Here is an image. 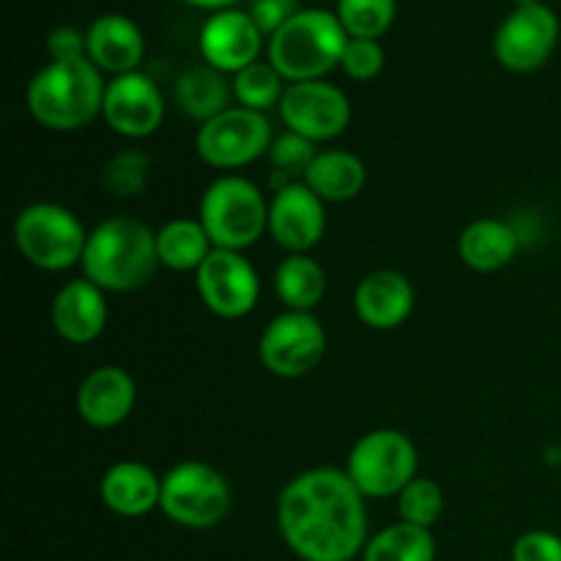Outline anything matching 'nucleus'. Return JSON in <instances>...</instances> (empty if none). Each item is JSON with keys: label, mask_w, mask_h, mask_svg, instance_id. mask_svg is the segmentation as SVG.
<instances>
[{"label": "nucleus", "mask_w": 561, "mask_h": 561, "mask_svg": "<svg viewBox=\"0 0 561 561\" xmlns=\"http://www.w3.org/2000/svg\"><path fill=\"white\" fill-rule=\"evenodd\" d=\"M305 184L327 206L329 203H348L365 190L367 168L362 157H356L348 148H329V151H318V157L312 159Z\"/></svg>", "instance_id": "nucleus-23"}, {"label": "nucleus", "mask_w": 561, "mask_h": 561, "mask_svg": "<svg viewBox=\"0 0 561 561\" xmlns=\"http://www.w3.org/2000/svg\"><path fill=\"white\" fill-rule=\"evenodd\" d=\"M263 31L255 25L250 11L225 9L208 16L197 36L203 64L214 66L222 75H239L241 69L261 60Z\"/></svg>", "instance_id": "nucleus-16"}, {"label": "nucleus", "mask_w": 561, "mask_h": 561, "mask_svg": "<svg viewBox=\"0 0 561 561\" xmlns=\"http://www.w3.org/2000/svg\"><path fill=\"white\" fill-rule=\"evenodd\" d=\"M230 85H233V99L241 107L268 113V110L279 107L288 82L283 80V75L268 60H255L252 66L241 69L239 75H233Z\"/></svg>", "instance_id": "nucleus-28"}, {"label": "nucleus", "mask_w": 561, "mask_h": 561, "mask_svg": "<svg viewBox=\"0 0 561 561\" xmlns=\"http://www.w3.org/2000/svg\"><path fill=\"white\" fill-rule=\"evenodd\" d=\"M88 60L102 75L118 77L140 71L146 58V36L126 14H102L88 25Z\"/></svg>", "instance_id": "nucleus-20"}, {"label": "nucleus", "mask_w": 561, "mask_h": 561, "mask_svg": "<svg viewBox=\"0 0 561 561\" xmlns=\"http://www.w3.org/2000/svg\"><path fill=\"white\" fill-rule=\"evenodd\" d=\"M91 230L71 208L60 203L38 201L22 208L11 228L16 252L33 268L58 274L80 266Z\"/></svg>", "instance_id": "nucleus-6"}, {"label": "nucleus", "mask_w": 561, "mask_h": 561, "mask_svg": "<svg viewBox=\"0 0 561 561\" xmlns=\"http://www.w3.org/2000/svg\"><path fill=\"white\" fill-rule=\"evenodd\" d=\"M77 414L93 431H113L124 425L137 405V383L129 370L102 365L88 373L77 387Z\"/></svg>", "instance_id": "nucleus-17"}, {"label": "nucleus", "mask_w": 561, "mask_h": 561, "mask_svg": "<svg viewBox=\"0 0 561 561\" xmlns=\"http://www.w3.org/2000/svg\"><path fill=\"white\" fill-rule=\"evenodd\" d=\"M337 20L351 38H381L398 16V0H337Z\"/></svg>", "instance_id": "nucleus-30"}, {"label": "nucleus", "mask_w": 561, "mask_h": 561, "mask_svg": "<svg viewBox=\"0 0 561 561\" xmlns=\"http://www.w3.org/2000/svg\"><path fill=\"white\" fill-rule=\"evenodd\" d=\"M181 3L192 5V9H206L211 11V14H217V11L236 9V3H241V0H181Z\"/></svg>", "instance_id": "nucleus-37"}, {"label": "nucleus", "mask_w": 561, "mask_h": 561, "mask_svg": "<svg viewBox=\"0 0 561 561\" xmlns=\"http://www.w3.org/2000/svg\"><path fill=\"white\" fill-rule=\"evenodd\" d=\"M327 233V203L305 184L294 181L268 201V236L288 255H310Z\"/></svg>", "instance_id": "nucleus-14"}, {"label": "nucleus", "mask_w": 561, "mask_h": 561, "mask_svg": "<svg viewBox=\"0 0 561 561\" xmlns=\"http://www.w3.org/2000/svg\"><path fill=\"white\" fill-rule=\"evenodd\" d=\"M316 157V142L296 135V131H285V135L274 137L272 148H268V164L274 170V179H279L277 190L285 184H294V181H305Z\"/></svg>", "instance_id": "nucleus-32"}, {"label": "nucleus", "mask_w": 561, "mask_h": 561, "mask_svg": "<svg viewBox=\"0 0 561 561\" xmlns=\"http://www.w3.org/2000/svg\"><path fill=\"white\" fill-rule=\"evenodd\" d=\"M195 288L206 310L222 321L247 318L261 299V277L244 252L217 247L195 272Z\"/></svg>", "instance_id": "nucleus-13"}, {"label": "nucleus", "mask_w": 561, "mask_h": 561, "mask_svg": "<svg viewBox=\"0 0 561 561\" xmlns=\"http://www.w3.org/2000/svg\"><path fill=\"white\" fill-rule=\"evenodd\" d=\"M197 219L217 250L244 252L268 233V201L255 181L222 173L203 192Z\"/></svg>", "instance_id": "nucleus-5"}, {"label": "nucleus", "mask_w": 561, "mask_h": 561, "mask_svg": "<svg viewBox=\"0 0 561 561\" xmlns=\"http://www.w3.org/2000/svg\"><path fill=\"white\" fill-rule=\"evenodd\" d=\"M214 252L201 219L175 217L157 230L159 266L170 272H197Z\"/></svg>", "instance_id": "nucleus-26"}, {"label": "nucleus", "mask_w": 561, "mask_h": 561, "mask_svg": "<svg viewBox=\"0 0 561 561\" xmlns=\"http://www.w3.org/2000/svg\"><path fill=\"white\" fill-rule=\"evenodd\" d=\"M513 561H561V535L548 529L524 531L513 542Z\"/></svg>", "instance_id": "nucleus-34"}, {"label": "nucleus", "mask_w": 561, "mask_h": 561, "mask_svg": "<svg viewBox=\"0 0 561 561\" xmlns=\"http://www.w3.org/2000/svg\"><path fill=\"white\" fill-rule=\"evenodd\" d=\"M272 142L274 129L268 115L233 104L217 118L201 124L195 135V151L208 168L233 173L261 157H268Z\"/></svg>", "instance_id": "nucleus-9"}, {"label": "nucleus", "mask_w": 561, "mask_h": 561, "mask_svg": "<svg viewBox=\"0 0 561 561\" xmlns=\"http://www.w3.org/2000/svg\"><path fill=\"white\" fill-rule=\"evenodd\" d=\"M99 499L118 518H146L162 502V477L142 460H118L102 474Z\"/></svg>", "instance_id": "nucleus-21"}, {"label": "nucleus", "mask_w": 561, "mask_h": 561, "mask_svg": "<svg viewBox=\"0 0 561 561\" xmlns=\"http://www.w3.org/2000/svg\"><path fill=\"white\" fill-rule=\"evenodd\" d=\"M327 329L316 312L283 310L257 340V356L272 376L294 381L316 370L327 356Z\"/></svg>", "instance_id": "nucleus-10"}, {"label": "nucleus", "mask_w": 561, "mask_h": 561, "mask_svg": "<svg viewBox=\"0 0 561 561\" xmlns=\"http://www.w3.org/2000/svg\"><path fill=\"white\" fill-rule=\"evenodd\" d=\"M153 157L142 148H124L115 157L107 159L102 170V186L110 195L121 197H140L146 192L148 179H151Z\"/></svg>", "instance_id": "nucleus-29"}, {"label": "nucleus", "mask_w": 561, "mask_h": 561, "mask_svg": "<svg viewBox=\"0 0 561 561\" xmlns=\"http://www.w3.org/2000/svg\"><path fill=\"white\" fill-rule=\"evenodd\" d=\"M102 118L126 140H146L162 126L164 96L146 71L110 77L104 91Z\"/></svg>", "instance_id": "nucleus-15"}, {"label": "nucleus", "mask_w": 561, "mask_h": 561, "mask_svg": "<svg viewBox=\"0 0 561 561\" xmlns=\"http://www.w3.org/2000/svg\"><path fill=\"white\" fill-rule=\"evenodd\" d=\"M104 91V75L88 58L49 60L27 82L25 104L44 129L80 131L102 115Z\"/></svg>", "instance_id": "nucleus-3"}, {"label": "nucleus", "mask_w": 561, "mask_h": 561, "mask_svg": "<svg viewBox=\"0 0 561 561\" xmlns=\"http://www.w3.org/2000/svg\"><path fill=\"white\" fill-rule=\"evenodd\" d=\"M416 307V290L403 272L376 268L365 274L354 290L356 318L373 332H392L403 327Z\"/></svg>", "instance_id": "nucleus-19"}, {"label": "nucleus", "mask_w": 561, "mask_h": 561, "mask_svg": "<svg viewBox=\"0 0 561 561\" xmlns=\"http://www.w3.org/2000/svg\"><path fill=\"white\" fill-rule=\"evenodd\" d=\"M49 60H80L88 58V36L75 25H58L47 36Z\"/></svg>", "instance_id": "nucleus-36"}, {"label": "nucleus", "mask_w": 561, "mask_h": 561, "mask_svg": "<svg viewBox=\"0 0 561 561\" xmlns=\"http://www.w3.org/2000/svg\"><path fill=\"white\" fill-rule=\"evenodd\" d=\"M285 129L307 137L310 142L337 140L351 124V99L329 80L288 82L279 102Z\"/></svg>", "instance_id": "nucleus-12"}, {"label": "nucleus", "mask_w": 561, "mask_h": 561, "mask_svg": "<svg viewBox=\"0 0 561 561\" xmlns=\"http://www.w3.org/2000/svg\"><path fill=\"white\" fill-rule=\"evenodd\" d=\"M277 529L301 561H354L367 531V499L345 469L316 466L279 491Z\"/></svg>", "instance_id": "nucleus-1"}, {"label": "nucleus", "mask_w": 561, "mask_h": 561, "mask_svg": "<svg viewBox=\"0 0 561 561\" xmlns=\"http://www.w3.org/2000/svg\"><path fill=\"white\" fill-rule=\"evenodd\" d=\"M250 16L261 27L263 36L277 33L299 9V0H250Z\"/></svg>", "instance_id": "nucleus-35"}, {"label": "nucleus", "mask_w": 561, "mask_h": 561, "mask_svg": "<svg viewBox=\"0 0 561 561\" xmlns=\"http://www.w3.org/2000/svg\"><path fill=\"white\" fill-rule=\"evenodd\" d=\"M175 104L186 118L206 124V121L217 118L228 107H233V85L222 71H217L208 64H195L184 69L175 80Z\"/></svg>", "instance_id": "nucleus-24"}, {"label": "nucleus", "mask_w": 561, "mask_h": 561, "mask_svg": "<svg viewBox=\"0 0 561 561\" xmlns=\"http://www.w3.org/2000/svg\"><path fill=\"white\" fill-rule=\"evenodd\" d=\"M274 294L285 310L312 312L329 290L327 268L310 255H285L274 268Z\"/></svg>", "instance_id": "nucleus-25"}, {"label": "nucleus", "mask_w": 561, "mask_h": 561, "mask_svg": "<svg viewBox=\"0 0 561 561\" xmlns=\"http://www.w3.org/2000/svg\"><path fill=\"white\" fill-rule=\"evenodd\" d=\"M345 471L365 499H398L420 477V449L394 427H376L356 438Z\"/></svg>", "instance_id": "nucleus-8"}, {"label": "nucleus", "mask_w": 561, "mask_h": 561, "mask_svg": "<svg viewBox=\"0 0 561 561\" xmlns=\"http://www.w3.org/2000/svg\"><path fill=\"white\" fill-rule=\"evenodd\" d=\"M398 513L405 524L433 529L444 513V491L431 477H416L398 493Z\"/></svg>", "instance_id": "nucleus-31"}, {"label": "nucleus", "mask_w": 561, "mask_h": 561, "mask_svg": "<svg viewBox=\"0 0 561 561\" xmlns=\"http://www.w3.org/2000/svg\"><path fill=\"white\" fill-rule=\"evenodd\" d=\"M383 64H387V55H383V47L376 38H348L343 60H340V69L351 80L370 82L381 75Z\"/></svg>", "instance_id": "nucleus-33"}, {"label": "nucleus", "mask_w": 561, "mask_h": 561, "mask_svg": "<svg viewBox=\"0 0 561 561\" xmlns=\"http://www.w3.org/2000/svg\"><path fill=\"white\" fill-rule=\"evenodd\" d=\"M436 537L433 529H422L414 524L383 526L381 531L367 540L362 561H436Z\"/></svg>", "instance_id": "nucleus-27"}, {"label": "nucleus", "mask_w": 561, "mask_h": 561, "mask_svg": "<svg viewBox=\"0 0 561 561\" xmlns=\"http://www.w3.org/2000/svg\"><path fill=\"white\" fill-rule=\"evenodd\" d=\"M230 507L233 488L228 477L206 460H181L162 477L159 510L181 529H214L228 518Z\"/></svg>", "instance_id": "nucleus-7"}, {"label": "nucleus", "mask_w": 561, "mask_h": 561, "mask_svg": "<svg viewBox=\"0 0 561 561\" xmlns=\"http://www.w3.org/2000/svg\"><path fill=\"white\" fill-rule=\"evenodd\" d=\"M49 321L55 334L71 345H88L107 329L110 307L107 294L88 277L69 279L60 285L49 305Z\"/></svg>", "instance_id": "nucleus-18"}, {"label": "nucleus", "mask_w": 561, "mask_h": 561, "mask_svg": "<svg viewBox=\"0 0 561 561\" xmlns=\"http://www.w3.org/2000/svg\"><path fill=\"white\" fill-rule=\"evenodd\" d=\"M520 250L518 230L496 217H480L460 230L458 255L469 268L480 274L502 272L515 261Z\"/></svg>", "instance_id": "nucleus-22"}, {"label": "nucleus", "mask_w": 561, "mask_h": 561, "mask_svg": "<svg viewBox=\"0 0 561 561\" xmlns=\"http://www.w3.org/2000/svg\"><path fill=\"white\" fill-rule=\"evenodd\" d=\"M542 3V0H515V5H537Z\"/></svg>", "instance_id": "nucleus-38"}, {"label": "nucleus", "mask_w": 561, "mask_h": 561, "mask_svg": "<svg viewBox=\"0 0 561 561\" xmlns=\"http://www.w3.org/2000/svg\"><path fill=\"white\" fill-rule=\"evenodd\" d=\"M82 277L104 294H135L159 268L157 233L142 219L115 214L91 230L82 255Z\"/></svg>", "instance_id": "nucleus-2"}, {"label": "nucleus", "mask_w": 561, "mask_h": 561, "mask_svg": "<svg viewBox=\"0 0 561 561\" xmlns=\"http://www.w3.org/2000/svg\"><path fill=\"white\" fill-rule=\"evenodd\" d=\"M559 16L548 3L515 5L493 33V55L515 75H529L551 60L559 44Z\"/></svg>", "instance_id": "nucleus-11"}, {"label": "nucleus", "mask_w": 561, "mask_h": 561, "mask_svg": "<svg viewBox=\"0 0 561 561\" xmlns=\"http://www.w3.org/2000/svg\"><path fill=\"white\" fill-rule=\"evenodd\" d=\"M348 38L334 11L301 9L268 36L266 60L285 82L327 80L343 60Z\"/></svg>", "instance_id": "nucleus-4"}]
</instances>
